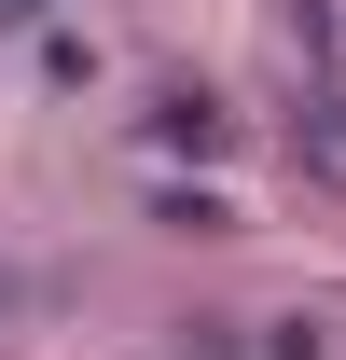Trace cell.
<instances>
[{"mask_svg": "<svg viewBox=\"0 0 346 360\" xmlns=\"http://www.w3.org/2000/svg\"><path fill=\"white\" fill-rule=\"evenodd\" d=\"M28 14H42V0H0V28H28Z\"/></svg>", "mask_w": 346, "mask_h": 360, "instance_id": "6da1fadb", "label": "cell"}]
</instances>
